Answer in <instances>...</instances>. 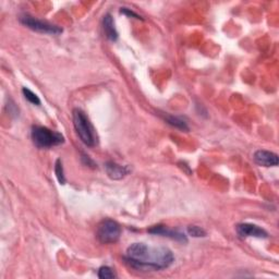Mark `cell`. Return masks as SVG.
<instances>
[{
	"mask_svg": "<svg viewBox=\"0 0 279 279\" xmlns=\"http://www.w3.org/2000/svg\"><path fill=\"white\" fill-rule=\"evenodd\" d=\"M172 252L165 246H149L133 243L126 250L125 261L133 268L140 270H161L168 268L173 262Z\"/></svg>",
	"mask_w": 279,
	"mask_h": 279,
	"instance_id": "cell-1",
	"label": "cell"
},
{
	"mask_svg": "<svg viewBox=\"0 0 279 279\" xmlns=\"http://www.w3.org/2000/svg\"><path fill=\"white\" fill-rule=\"evenodd\" d=\"M32 140L38 148H48L65 142L62 134L41 125H34L32 128Z\"/></svg>",
	"mask_w": 279,
	"mask_h": 279,
	"instance_id": "cell-2",
	"label": "cell"
},
{
	"mask_svg": "<svg viewBox=\"0 0 279 279\" xmlns=\"http://www.w3.org/2000/svg\"><path fill=\"white\" fill-rule=\"evenodd\" d=\"M73 125L81 141L87 146H94L96 144V139H95V133L93 126L89 120V118L81 109L75 108L73 110Z\"/></svg>",
	"mask_w": 279,
	"mask_h": 279,
	"instance_id": "cell-3",
	"label": "cell"
},
{
	"mask_svg": "<svg viewBox=\"0 0 279 279\" xmlns=\"http://www.w3.org/2000/svg\"><path fill=\"white\" fill-rule=\"evenodd\" d=\"M121 236V228L118 222L111 219L102 221L97 228V238L100 243H116Z\"/></svg>",
	"mask_w": 279,
	"mask_h": 279,
	"instance_id": "cell-4",
	"label": "cell"
},
{
	"mask_svg": "<svg viewBox=\"0 0 279 279\" xmlns=\"http://www.w3.org/2000/svg\"><path fill=\"white\" fill-rule=\"evenodd\" d=\"M20 22L23 26L31 29L32 31H35L37 33L43 34H50V35H59L62 33V29L53 26L50 23H47L41 20H37L34 17H31L29 14H24L20 17Z\"/></svg>",
	"mask_w": 279,
	"mask_h": 279,
	"instance_id": "cell-5",
	"label": "cell"
},
{
	"mask_svg": "<svg viewBox=\"0 0 279 279\" xmlns=\"http://www.w3.org/2000/svg\"><path fill=\"white\" fill-rule=\"evenodd\" d=\"M148 233L153 234V235H157V236H163V237L170 238V239H172V240H176V241L181 242V243H187L188 242V238L185 234L180 233L179 230L169 229L168 227L162 226V225H158V226H154L152 228H149Z\"/></svg>",
	"mask_w": 279,
	"mask_h": 279,
	"instance_id": "cell-6",
	"label": "cell"
},
{
	"mask_svg": "<svg viewBox=\"0 0 279 279\" xmlns=\"http://www.w3.org/2000/svg\"><path fill=\"white\" fill-rule=\"evenodd\" d=\"M237 234L240 236L241 238H260V239H264L268 237L267 231L264 230L263 228L257 226V225H252V224H239L237 227Z\"/></svg>",
	"mask_w": 279,
	"mask_h": 279,
	"instance_id": "cell-7",
	"label": "cell"
},
{
	"mask_svg": "<svg viewBox=\"0 0 279 279\" xmlns=\"http://www.w3.org/2000/svg\"><path fill=\"white\" fill-rule=\"evenodd\" d=\"M254 162L263 167H276L278 165L277 154L265 149H259L254 153Z\"/></svg>",
	"mask_w": 279,
	"mask_h": 279,
	"instance_id": "cell-8",
	"label": "cell"
},
{
	"mask_svg": "<svg viewBox=\"0 0 279 279\" xmlns=\"http://www.w3.org/2000/svg\"><path fill=\"white\" fill-rule=\"evenodd\" d=\"M105 169L107 172V176L113 180H120V179L124 178L126 174L130 172L129 167L118 165L114 162L106 163Z\"/></svg>",
	"mask_w": 279,
	"mask_h": 279,
	"instance_id": "cell-9",
	"label": "cell"
},
{
	"mask_svg": "<svg viewBox=\"0 0 279 279\" xmlns=\"http://www.w3.org/2000/svg\"><path fill=\"white\" fill-rule=\"evenodd\" d=\"M103 29L106 37L111 42H116L118 39V32L115 28V22L113 17L109 13L104 15L103 19Z\"/></svg>",
	"mask_w": 279,
	"mask_h": 279,
	"instance_id": "cell-10",
	"label": "cell"
},
{
	"mask_svg": "<svg viewBox=\"0 0 279 279\" xmlns=\"http://www.w3.org/2000/svg\"><path fill=\"white\" fill-rule=\"evenodd\" d=\"M166 120L170 125L177 128L179 130L182 131H189V126L187 124V122L183 120L182 118L180 117H176V116H167Z\"/></svg>",
	"mask_w": 279,
	"mask_h": 279,
	"instance_id": "cell-11",
	"label": "cell"
},
{
	"mask_svg": "<svg viewBox=\"0 0 279 279\" xmlns=\"http://www.w3.org/2000/svg\"><path fill=\"white\" fill-rule=\"evenodd\" d=\"M55 173L56 177H57L58 181L60 185H65L66 183V177H65V172H63V167H62V162L61 159H57L55 164Z\"/></svg>",
	"mask_w": 279,
	"mask_h": 279,
	"instance_id": "cell-12",
	"label": "cell"
},
{
	"mask_svg": "<svg viewBox=\"0 0 279 279\" xmlns=\"http://www.w3.org/2000/svg\"><path fill=\"white\" fill-rule=\"evenodd\" d=\"M22 93L23 95H24L26 99L29 100L31 104H34V105H41V99H39L37 95L32 92L31 90L27 89V87H23Z\"/></svg>",
	"mask_w": 279,
	"mask_h": 279,
	"instance_id": "cell-13",
	"label": "cell"
},
{
	"mask_svg": "<svg viewBox=\"0 0 279 279\" xmlns=\"http://www.w3.org/2000/svg\"><path fill=\"white\" fill-rule=\"evenodd\" d=\"M187 231H188L189 236L194 237V238H202V237H206V235H207L206 231L203 228L195 226V225L189 226L187 228Z\"/></svg>",
	"mask_w": 279,
	"mask_h": 279,
	"instance_id": "cell-14",
	"label": "cell"
},
{
	"mask_svg": "<svg viewBox=\"0 0 279 279\" xmlns=\"http://www.w3.org/2000/svg\"><path fill=\"white\" fill-rule=\"evenodd\" d=\"M98 277L100 279H111V278H115L116 275L114 273V270L111 269L110 267L103 266L98 270Z\"/></svg>",
	"mask_w": 279,
	"mask_h": 279,
	"instance_id": "cell-15",
	"label": "cell"
},
{
	"mask_svg": "<svg viewBox=\"0 0 279 279\" xmlns=\"http://www.w3.org/2000/svg\"><path fill=\"white\" fill-rule=\"evenodd\" d=\"M120 12L123 13V14H125V15H128V17H133V18H135V19H141V20H142V18L140 17L139 14H137L135 12H133V11L130 10V9H128V8H121Z\"/></svg>",
	"mask_w": 279,
	"mask_h": 279,
	"instance_id": "cell-16",
	"label": "cell"
},
{
	"mask_svg": "<svg viewBox=\"0 0 279 279\" xmlns=\"http://www.w3.org/2000/svg\"><path fill=\"white\" fill-rule=\"evenodd\" d=\"M82 161H85V164L87 165V166H92V167H95V164H94V162L92 161V159L89 157V156H86V155H83V157H82Z\"/></svg>",
	"mask_w": 279,
	"mask_h": 279,
	"instance_id": "cell-17",
	"label": "cell"
}]
</instances>
